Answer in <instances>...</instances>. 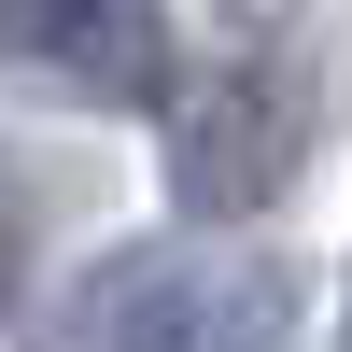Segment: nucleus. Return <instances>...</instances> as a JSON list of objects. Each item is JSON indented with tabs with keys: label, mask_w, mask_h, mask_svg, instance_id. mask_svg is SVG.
Here are the masks:
<instances>
[{
	"label": "nucleus",
	"mask_w": 352,
	"mask_h": 352,
	"mask_svg": "<svg viewBox=\"0 0 352 352\" xmlns=\"http://www.w3.org/2000/svg\"><path fill=\"white\" fill-rule=\"evenodd\" d=\"M169 184H184V212L197 226H226V212H254V197H282L296 184V85L282 71H212L184 113H169Z\"/></svg>",
	"instance_id": "3"
},
{
	"label": "nucleus",
	"mask_w": 352,
	"mask_h": 352,
	"mask_svg": "<svg viewBox=\"0 0 352 352\" xmlns=\"http://www.w3.org/2000/svg\"><path fill=\"white\" fill-rule=\"evenodd\" d=\"M14 268H28V212L0 197V310H14Z\"/></svg>",
	"instance_id": "4"
},
{
	"label": "nucleus",
	"mask_w": 352,
	"mask_h": 352,
	"mask_svg": "<svg viewBox=\"0 0 352 352\" xmlns=\"http://www.w3.org/2000/svg\"><path fill=\"white\" fill-rule=\"evenodd\" d=\"M296 338V268L254 240H113L28 310L14 352H282Z\"/></svg>",
	"instance_id": "1"
},
{
	"label": "nucleus",
	"mask_w": 352,
	"mask_h": 352,
	"mask_svg": "<svg viewBox=\"0 0 352 352\" xmlns=\"http://www.w3.org/2000/svg\"><path fill=\"white\" fill-rule=\"evenodd\" d=\"M0 71L71 113L169 99V0H0Z\"/></svg>",
	"instance_id": "2"
}]
</instances>
